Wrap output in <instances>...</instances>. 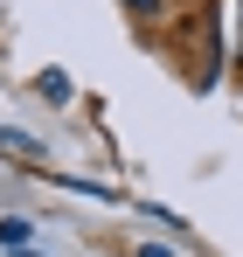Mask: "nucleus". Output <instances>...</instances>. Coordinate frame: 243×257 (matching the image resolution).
Instances as JSON below:
<instances>
[{"mask_svg": "<svg viewBox=\"0 0 243 257\" xmlns=\"http://www.w3.org/2000/svg\"><path fill=\"white\" fill-rule=\"evenodd\" d=\"M35 84H42V97H56V104H63V97H70V77H63V70H42Z\"/></svg>", "mask_w": 243, "mask_h": 257, "instance_id": "3", "label": "nucleus"}, {"mask_svg": "<svg viewBox=\"0 0 243 257\" xmlns=\"http://www.w3.org/2000/svg\"><path fill=\"white\" fill-rule=\"evenodd\" d=\"M236 56H243V28H236Z\"/></svg>", "mask_w": 243, "mask_h": 257, "instance_id": "4", "label": "nucleus"}, {"mask_svg": "<svg viewBox=\"0 0 243 257\" xmlns=\"http://www.w3.org/2000/svg\"><path fill=\"white\" fill-rule=\"evenodd\" d=\"M0 243H7V250H21V257H42V250H35V229H28V222H14V215L0 222Z\"/></svg>", "mask_w": 243, "mask_h": 257, "instance_id": "1", "label": "nucleus"}, {"mask_svg": "<svg viewBox=\"0 0 243 257\" xmlns=\"http://www.w3.org/2000/svg\"><path fill=\"white\" fill-rule=\"evenodd\" d=\"M0 146H7V153H35V160H42V139H35V132H14V125H0Z\"/></svg>", "mask_w": 243, "mask_h": 257, "instance_id": "2", "label": "nucleus"}]
</instances>
